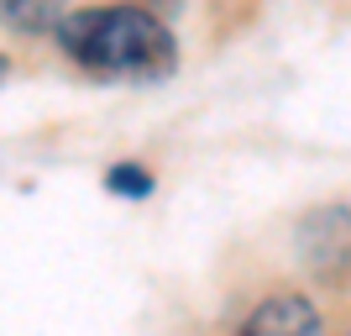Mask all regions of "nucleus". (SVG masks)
<instances>
[{"label": "nucleus", "instance_id": "1", "mask_svg": "<svg viewBox=\"0 0 351 336\" xmlns=\"http://www.w3.org/2000/svg\"><path fill=\"white\" fill-rule=\"evenodd\" d=\"M58 47L79 58L95 74H136V79H158L173 69V37L158 16L136 11V5H110V11H73L58 27Z\"/></svg>", "mask_w": 351, "mask_h": 336}, {"label": "nucleus", "instance_id": "2", "mask_svg": "<svg viewBox=\"0 0 351 336\" xmlns=\"http://www.w3.org/2000/svg\"><path fill=\"white\" fill-rule=\"evenodd\" d=\"M299 258L309 273L336 278L351 268V205H320L299 221Z\"/></svg>", "mask_w": 351, "mask_h": 336}, {"label": "nucleus", "instance_id": "3", "mask_svg": "<svg viewBox=\"0 0 351 336\" xmlns=\"http://www.w3.org/2000/svg\"><path fill=\"white\" fill-rule=\"evenodd\" d=\"M309 331H320V310L304 294H273L247 321V336H309Z\"/></svg>", "mask_w": 351, "mask_h": 336}, {"label": "nucleus", "instance_id": "4", "mask_svg": "<svg viewBox=\"0 0 351 336\" xmlns=\"http://www.w3.org/2000/svg\"><path fill=\"white\" fill-rule=\"evenodd\" d=\"M69 11V0H0V21L11 32H53Z\"/></svg>", "mask_w": 351, "mask_h": 336}, {"label": "nucleus", "instance_id": "5", "mask_svg": "<svg viewBox=\"0 0 351 336\" xmlns=\"http://www.w3.org/2000/svg\"><path fill=\"white\" fill-rule=\"evenodd\" d=\"M105 190H110V194H126V200H147V194H152V174L136 168V163H116V168L105 174Z\"/></svg>", "mask_w": 351, "mask_h": 336}, {"label": "nucleus", "instance_id": "6", "mask_svg": "<svg viewBox=\"0 0 351 336\" xmlns=\"http://www.w3.org/2000/svg\"><path fill=\"white\" fill-rule=\"evenodd\" d=\"M5 69H11V63H5V58H0V79H5Z\"/></svg>", "mask_w": 351, "mask_h": 336}]
</instances>
